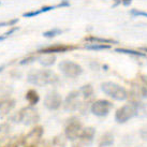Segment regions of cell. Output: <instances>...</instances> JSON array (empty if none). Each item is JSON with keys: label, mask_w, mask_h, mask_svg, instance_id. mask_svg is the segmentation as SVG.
<instances>
[{"label": "cell", "mask_w": 147, "mask_h": 147, "mask_svg": "<svg viewBox=\"0 0 147 147\" xmlns=\"http://www.w3.org/2000/svg\"><path fill=\"white\" fill-rule=\"evenodd\" d=\"M17 118H18V121L25 126H31L39 121L40 116L38 111L32 105H30L22 109L17 114Z\"/></svg>", "instance_id": "5"}, {"label": "cell", "mask_w": 147, "mask_h": 147, "mask_svg": "<svg viewBox=\"0 0 147 147\" xmlns=\"http://www.w3.org/2000/svg\"><path fill=\"white\" fill-rule=\"evenodd\" d=\"M80 94H81V96H83L84 99H89L94 94V88H92V86L90 85V84L84 85L80 88Z\"/></svg>", "instance_id": "18"}, {"label": "cell", "mask_w": 147, "mask_h": 147, "mask_svg": "<svg viewBox=\"0 0 147 147\" xmlns=\"http://www.w3.org/2000/svg\"><path fill=\"white\" fill-rule=\"evenodd\" d=\"M3 69H4V67H3V65H1V67H0V73L3 71Z\"/></svg>", "instance_id": "35"}, {"label": "cell", "mask_w": 147, "mask_h": 147, "mask_svg": "<svg viewBox=\"0 0 147 147\" xmlns=\"http://www.w3.org/2000/svg\"><path fill=\"white\" fill-rule=\"evenodd\" d=\"M2 102H3V100H0V107H1V104H2Z\"/></svg>", "instance_id": "36"}, {"label": "cell", "mask_w": 147, "mask_h": 147, "mask_svg": "<svg viewBox=\"0 0 147 147\" xmlns=\"http://www.w3.org/2000/svg\"><path fill=\"white\" fill-rule=\"evenodd\" d=\"M43 133H44V130H43L42 127H36L34 129H32L28 134L25 136V140H24L25 145H27L28 147L34 146L40 141Z\"/></svg>", "instance_id": "10"}, {"label": "cell", "mask_w": 147, "mask_h": 147, "mask_svg": "<svg viewBox=\"0 0 147 147\" xmlns=\"http://www.w3.org/2000/svg\"><path fill=\"white\" fill-rule=\"evenodd\" d=\"M75 49V46H70V45H63V44H55L51 45L47 47L38 49V54H56V53H65L69 52Z\"/></svg>", "instance_id": "12"}, {"label": "cell", "mask_w": 147, "mask_h": 147, "mask_svg": "<svg viewBox=\"0 0 147 147\" xmlns=\"http://www.w3.org/2000/svg\"><path fill=\"white\" fill-rule=\"evenodd\" d=\"M83 129V125L78 117H71L67 120L65 126V135L68 141L74 142L78 139Z\"/></svg>", "instance_id": "3"}, {"label": "cell", "mask_w": 147, "mask_h": 147, "mask_svg": "<svg viewBox=\"0 0 147 147\" xmlns=\"http://www.w3.org/2000/svg\"><path fill=\"white\" fill-rule=\"evenodd\" d=\"M27 81L31 85L43 87L56 84L58 82V75L52 70H32L27 75Z\"/></svg>", "instance_id": "1"}, {"label": "cell", "mask_w": 147, "mask_h": 147, "mask_svg": "<svg viewBox=\"0 0 147 147\" xmlns=\"http://www.w3.org/2000/svg\"><path fill=\"white\" fill-rule=\"evenodd\" d=\"M34 60H36V57H34V56H30V57H27V58H25V59H23V60L20 62V65H28V63L33 62Z\"/></svg>", "instance_id": "26"}, {"label": "cell", "mask_w": 147, "mask_h": 147, "mask_svg": "<svg viewBox=\"0 0 147 147\" xmlns=\"http://www.w3.org/2000/svg\"><path fill=\"white\" fill-rule=\"evenodd\" d=\"M44 106L49 111H56L58 110L62 104V98L61 96L56 92V91H52L45 96L44 98Z\"/></svg>", "instance_id": "9"}, {"label": "cell", "mask_w": 147, "mask_h": 147, "mask_svg": "<svg viewBox=\"0 0 147 147\" xmlns=\"http://www.w3.org/2000/svg\"><path fill=\"white\" fill-rule=\"evenodd\" d=\"M130 13L133 15V16H145V17H147V12L139 11V10H131Z\"/></svg>", "instance_id": "27"}, {"label": "cell", "mask_w": 147, "mask_h": 147, "mask_svg": "<svg viewBox=\"0 0 147 147\" xmlns=\"http://www.w3.org/2000/svg\"><path fill=\"white\" fill-rule=\"evenodd\" d=\"M141 80H142V82H143L147 87V75H145V74H142V75H141Z\"/></svg>", "instance_id": "31"}, {"label": "cell", "mask_w": 147, "mask_h": 147, "mask_svg": "<svg viewBox=\"0 0 147 147\" xmlns=\"http://www.w3.org/2000/svg\"><path fill=\"white\" fill-rule=\"evenodd\" d=\"M18 23V20L17 18H14V20H11V21H7V22H1L0 23V27H11V26H14L15 24Z\"/></svg>", "instance_id": "25"}, {"label": "cell", "mask_w": 147, "mask_h": 147, "mask_svg": "<svg viewBox=\"0 0 147 147\" xmlns=\"http://www.w3.org/2000/svg\"><path fill=\"white\" fill-rule=\"evenodd\" d=\"M94 135H96V129L94 127H86V128L82 129L81 134L78 136L80 143L84 146H90L94 142Z\"/></svg>", "instance_id": "11"}, {"label": "cell", "mask_w": 147, "mask_h": 147, "mask_svg": "<svg viewBox=\"0 0 147 147\" xmlns=\"http://www.w3.org/2000/svg\"><path fill=\"white\" fill-rule=\"evenodd\" d=\"M72 147H83V146H82V144L81 143H78V144H73Z\"/></svg>", "instance_id": "33"}, {"label": "cell", "mask_w": 147, "mask_h": 147, "mask_svg": "<svg viewBox=\"0 0 147 147\" xmlns=\"http://www.w3.org/2000/svg\"><path fill=\"white\" fill-rule=\"evenodd\" d=\"M85 41L90 42V43H102V44H110V43H116V41L112 40V39H105V38H99V37H94V36H90V37H86Z\"/></svg>", "instance_id": "16"}, {"label": "cell", "mask_w": 147, "mask_h": 147, "mask_svg": "<svg viewBox=\"0 0 147 147\" xmlns=\"http://www.w3.org/2000/svg\"><path fill=\"white\" fill-rule=\"evenodd\" d=\"M61 30L59 28H53L51 29V30H47V31H45V32H43V37L45 38H55L57 37V36H59V34H61Z\"/></svg>", "instance_id": "22"}, {"label": "cell", "mask_w": 147, "mask_h": 147, "mask_svg": "<svg viewBox=\"0 0 147 147\" xmlns=\"http://www.w3.org/2000/svg\"><path fill=\"white\" fill-rule=\"evenodd\" d=\"M140 135L144 141H147V128H143L142 130L140 131Z\"/></svg>", "instance_id": "28"}, {"label": "cell", "mask_w": 147, "mask_h": 147, "mask_svg": "<svg viewBox=\"0 0 147 147\" xmlns=\"http://www.w3.org/2000/svg\"><path fill=\"white\" fill-rule=\"evenodd\" d=\"M134 94H138L139 97L143 99H147V87L143 86V87H138L136 91L134 92Z\"/></svg>", "instance_id": "23"}, {"label": "cell", "mask_w": 147, "mask_h": 147, "mask_svg": "<svg viewBox=\"0 0 147 147\" xmlns=\"http://www.w3.org/2000/svg\"><path fill=\"white\" fill-rule=\"evenodd\" d=\"M25 98H26V100L28 101L29 104H30V105H32V106H34L36 104H38L39 101H40V96H39V94H38L34 89H29L28 91L26 92Z\"/></svg>", "instance_id": "13"}, {"label": "cell", "mask_w": 147, "mask_h": 147, "mask_svg": "<svg viewBox=\"0 0 147 147\" xmlns=\"http://www.w3.org/2000/svg\"><path fill=\"white\" fill-rule=\"evenodd\" d=\"M5 39H7V37H5V36H0V41H3V40H5Z\"/></svg>", "instance_id": "34"}, {"label": "cell", "mask_w": 147, "mask_h": 147, "mask_svg": "<svg viewBox=\"0 0 147 147\" xmlns=\"http://www.w3.org/2000/svg\"><path fill=\"white\" fill-rule=\"evenodd\" d=\"M0 4H1V2H0Z\"/></svg>", "instance_id": "37"}, {"label": "cell", "mask_w": 147, "mask_h": 147, "mask_svg": "<svg viewBox=\"0 0 147 147\" xmlns=\"http://www.w3.org/2000/svg\"><path fill=\"white\" fill-rule=\"evenodd\" d=\"M85 49L90 51H104V49H110V44H102V43H91V44H86Z\"/></svg>", "instance_id": "19"}, {"label": "cell", "mask_w": 147, "mask_h": 147, "mask_svg": "<svg viewBox=\"0 0 147 147\" xmlns=\"http://www.w3.org/2000/svg\"><path fill=\"white\" fill-rule=\"evenodd\" d=\"M42 13L41 9L40 10H36V11H29V12H26L23 14V16L24 17H34V16H38V15H40Z\"/></svg>", "instance_id": "24"}, {"label": "cell", "mask_w": 147, "mask_h": 147, "mask_svg": "<svg viewBox=\"0 0 147 147\" xmlns=\"http://www.w3.org/2000/svg\"><path fill=\"white\" fill-rule=\"evenodd\" d=\"M114 145V135L111 132H106L102 136L98 147H113Z\"/></svg>", "instance_id": "14"}, {"label": "cell", "mask_w": 147, "mask_h": 147, "mask_svg": "<svg viewBox=\"0 0 147 147\" xmlns=\"http://www.w3.org/2000/svg\"><path fill=\"white\" fill-rule=\"evenodd\" d=\"M117 53L127 54V55H132V56H138V57H145L146 54L140 51H134V49H115Z\"/></svg>", "instance_id": "20"}, {"label": "cell", "mask_w": 147, "mask_h": 147, "mask_svg": "<svg viewBox=\"0 0 147 147\" xmlns=\"http://www.w3.org/2000/svg\"><path fill=\"white\" fill-rule=\"evenodd\" d=\"M136 103V116L139 118H147V103L135 102Z\"/></svg>", "instance_id": "17"}, {"label": "cell", "mask_w": 147, "mask_h": 147, "mask_svg": "<svg viewBox=\"0 0 147 147\" xmlns=\"http://www.w3.org/2000/svg\"><path fill=\"white\" fill-rule=\"evenodd\" d=\"M58 67H59V70L61 71V73L70 78H78L83 73L82 67L71 60H63L58 65Z\"/></svg>", "instance_id": "6"}, {"label": "cell", "mask_w": 147, "mask_h": 147, "mask_svg": "<svg viewBox=\"0 0 147 147\" xmlns=\"http://www.w3.org/2000/svg\"><path fill=\"white\" fill-rule=\"evenodd\" d=\"M131 2H132V0H121V3H123V5H126V7H128Z\"/></svg>", "instance_id": "32"}, {"label": "cell", "mask_w": 147, "mask_h": 147, "mask_svg": "<svg viewBox=\"0 0 147 147\" xmlns=\"http://www.w3.org/2000/svg\"><path fill=\"white\" fill-rule=\"evenodd\" d=\"M101 90L116 101H123L128 98V91L123 86L113 82H104L101 84Z\"/></svg>", "instance_id": "2"}, {"label": "cell", "mask_w": 147, "mask_h": 147, "mask_svg": "<svg viewBox=\"0 0 147 147\" xmlns=\"http://www.w3.org/2000/svg\"><path fill=\"white\" fill-rule=\"evenodd\" d=\"M82 106L81 102V94L80 91H71L65 99L63 110L65 112H75Z\"/></svg>", "instance_id": "8"}, {"label": "cell", "mask_w": 147, "mask_h": 147, "mask_svg": "<svg viewBox=\"0 0 147 147\" xmlns=\"http://www.w3.org/2000/svg\"><path fill=\"white\" fill-rule=\"evenodd\" d=\"M69 5H70L69 0H62L61 2L58 4L57 7H59V8H63V7H69Z\"/></svg>", "instance_id": "30"}, {"label": "cell", "mask_w": 147, "mask_h": 147, "mask_svg": "<svg viewBox=\"0 0 147 147\" xmlns=\"http://www.w3.org/2000/svg\"><path fill=\"white\" fill-rule=\"evenodd\" d=\"M16 30H18V27H13V28H11V29H10V30H9V31H7V32L4 33V36H5V37L8 38L9 36H11L12 33L15 32Z\"/></svg>", "instance_id": "29"}, {"label": "cell", "mask_w": 147, "mask_h": 147, "mask_svg": "<svg viewBox=\"0 0 147 147\" xmlns=\"http://www.w3.org/2000/svg\"><path fill=\"white\" fill-rule=\"evenodd\" d=\"M114 107L113 103L107 101V100H103V99H100V100H97L94 101L91 106H90V112L97 116V117H106L107 115L110 114L111 110Z\"/></svg>", "instance_id": "7"}, {"label": "cell", "mask_w": 147, "mask_h": 147, "mask_svg": "<svg viewBox=\"0 0 147 147\" xmlns=\"http://www.w3.org/2000/svg\"><path fill=\"white\" fill-rule=\"evenodd\" d=\"M14 105H15V101L13 99H9V100H5V101L2 102L0 110H2L5 113V112H9V111L12 110L13 107H14Z\"/></svg>", "instance_id": "21"}, {"label": "cell", "mask_w": 147, "mask_h": 147, "mask_svg": "<svg viewBox=\"0 0 147 147\" xmlns=\"http://www.w3.org/2000/svg\"><path fill=\"white\" fill-rule=\"evenodd\" d=\"M135 116H136V103L130 102L116 111L115 120L117 123H125Z\"/></svg>", "instance_id": "4"}, {"label": "cell", "mask_w": 147, "mask_h": 147, "mask_svg": "<svg viewBox=\"0 0 147 147\" xmlns=\"http://www.w3.org/2000/svg\"><path fill=\"white\" fill-rule=\"evenodd\" d=\"M43 57L39 58V62L40 65H42L43 67H51L53 65L56 61V56L53 54H43Z\"/></svg>", "instance_id": "15"}]
</instances>
